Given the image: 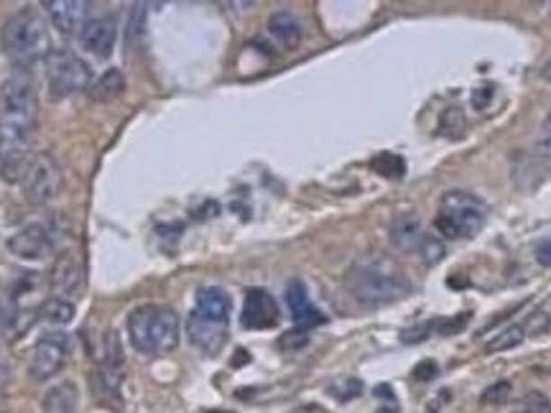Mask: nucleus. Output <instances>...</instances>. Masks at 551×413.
Masks as SVG:
<instances>
[{
    "label": "nucleus",
    "instance_id": "f257e3e1",
    "mask_svg": "<svg viewBox=\"0 0 551 413\" xmlns=\"http://www.w3.org/2000/svg\"><path fill=\"white\" fill-rule=\"evenodd\" d=\"M36 92L26 76H11L0 87V171L21 179L36 133Z\"/></svg>",
    "mask_w": 551,
    "mask_h": 413
},
{
    "label": "nucleus",
    "instance_id": "f03ea898",
    "mask_svg": "<svg viewBox=\"0 0 551 413\" xmlns=\"http://www.w3.org/2000/svg\"><path fill=\"white\" fill-rule=\"evenodd\" d=\"M230 296L220 286L197 291V304L186 319V337L202 355L214 357L228 345Z\"/></svg>",
    "mask_w": 551,
    "mask_h": 413
},
{
    "label": "nucleus",
    "instance_id": "7ed1b4c3",
    "mask_svg": "<svg viewBox=\"0 0 551 413\" xmlns=\"http://www.w3.org/2000/svg\"><path fill=\"white\" fill-rule=\"evenodd\" d=\"M345 289L350 291L357 304L375 309V306L396 304L401 299H406L411 293V283L396 265L373 260V263L352 265L345 275Z\"/></svg>",
    "mask_w": 551,
    "mask_h": 413
},
{
    "label": "nucleus",
    "instance_id": "20e7f679",
    "mask_svg": "<svg viewBox=\"0 0 551 413\" xmlns=\"http://www.w3.org/2000/svg\"><path fill=\"white\" fill-rule=\"evenodd\" d=\"M3 51L15 69L26 72L39 59H46L49 49V29L36 8H23L11 15L3 26Z\"/></svg>",
    "mask_w": 551,
    "mask_h": 413
},
{
    "label": "nucleus",
    "instance_id": "39448f33",
    "mask_svg": "<svg viewBox=\"0 0 551 413\" xmlns=\"http://www.w3.org/2000/svg\"><path fill=\"white\" fill-rule=\"evenodd\" d=\"M128 335L138 352L164 355L179 345V317L168 306H138L128 317Z\"/></svg>",
    "mask_w": 551,
    "mask_h": 413
},
{
    "label": "nucleus",
    "instance_id": "423d86ee",
    "mask_svg": "<svg viewBox=\"0 0 551 413\" xmlns=\"http://www.w3.org/2000/svg\"><path fill=\"white\" fill-rule=\"evenodd\" d=\"M488 220V204L465 189L444 192L434 225L449 240H470Z\"/></svg>",
    "mask_w": 551,
    "mask_h": 413
},
{
    "label": "nucleus",
    "instance_id": "0eeeda50",
    "mask_svg": "<svg viewBox=\"0 0 551 413\" xmlns=\"http://www.w3.org/2000/svg\"><path fill=\"white\" fill-rule=\"evenodd\" d=\"M46 82L54 100H67L90 87V67L69 49H51L44 59Z\"/></svg>",
    "mask_w": 551,
    "mask_h": 413
},
{
    "label": "nucleus",
    "instance_id": "6e6552de",
    "mask_svg": "<svg viewBox=\"0 0 551 413\" xmlns=\"http://www.w3.org/2000/svg\"><path fill=\"white\" fill-rule=\"evenodd\" d=\"M21 186H23L26 199L36 207H44L49 202H54L64 189L59 164L49 153L31 156L23 171H21Z\"/></svg>",
    "mask_w": 551,
    "mask_h": 413
},
{
    "label": "nucleus",
    "instance_id": "1a4fd4ad",
    "mask_svg": "<svg viewBox=\"0 0 551 413\" xmlns=\"http://www.w3.org/2000/svg\"><path fill=\"white\" fill-rule=\"evenodd\" d=\"M69 355V339L61 332H46L39 337V342L33 345V355H31L29 373L36 382H44L54 378L59 373Z\"/></svg>",
    "mask_w": 551,
    "mask_h": 413
},
{
    "label": "nucleus",
    "instance_id": "9d476101",
    "mask_svg": "<svg viewBox=\"0 0 551 413\" xmlns=\"http://www.w3.org/2000/svg\"><path fill=\"white\" fill-rule=\"evenodd\" d=\"M59 245L54 225H29L8 240V250L23 260H44Z\"/></svg>",
    "mask_w": 551,
    "mask_h": 413
},
{
    "label": "nucleus",
    "instance_id": "9b49d317",
    "mask_svg": "<svg viewBox=\"0 0 551 413\" xmlns=\"http://www.w3.org/2000/svg\"><path fill=\"white\" fill-rule=\"evenodd\" d=\"M281 319V311L276 299L263 289H248L245 291L243 314H240V324L245 329H271Z\"/></svg>",
    "mask_w": 551,
    "mask_h": 413
},
{
    "label": "nucleus",
    "instance_id": "f8f14e48",
    "mask_svg": "<svg viewBox=\"0 0 551 413\" xmlns=\"http://www.w3.org/2000/svg\"><path fill=\"white\" fill-rule=\"evenodd\" d=\"M46 13L51 15L54 26L67 36H82L85 26L90 23L92 3L87 0H46Z\"/></svg>",
    "mask_w": 551,
    "mask_h": 413
},
{
    "label": "nucleus",
    "instance_id": "ddd939ff",
    "mask_svg": "<svg viewBox=\"0 0 551 413\" xmlns=\"http://www.w3.org/2000/svg\"><path fill=\"white\" fill-rule=\"evenodd\" d=\"M115 36H118V26L110 15H103V18H92L90 23L85 26L79 41H82V49L97 57V59H107L115 49Z\"/></svg>",
    "mask_w": 551,
    "mask_h": 413
},
{
    "label": "nucleus",
    "instance_id": "4468645a",
    "mask_svg": "<svg viewBox=\"0 0 551 413\" xmlns=\"http://www.w3.org/2000/svg\"><path fill=\"white\" fill-rule=\"evenodd\" d=\"M286 306H289L291 311V319H294V324L299 327V329H312V327H320V324H324L327 321V317L321 314L317 306L309 301V293H306V286L302 283V281H291L289 286H286Z\"/></svg>",
    "mask_w": 551,
    "mask_h": 413
},
{
    "label": "nucleus",
    "instance_id": "2eb2a0df",
    "mask_svg": "<svg viewBox=\"0 0 551 413\" xmlns=\"http://www.w3.org/2000/svg\"><path fill=\"white\" fill-rule=\"evenodd\" d=\"M391 240H393L398 250L419 253L424 240H427V232H424L421 220L411 212L398 214L396 220H393V225H391Z\"/></svg>",
    "mask_w": 551,
    "mask_h": 413
},
{
    "label": "nucleus",
    "instance_id": "dca6fc26",
    "mask_svg": "<svg viewBox=\"0 0 551 413\" xmlns=\"http://www.w3.org/2000/svg\"><path fill=\"white\" fill-rule=\"evenodd\" d=\"M268 33L284 49H294V46H299V41H302L304 29H302V21L296 15L289 13V11H278V13L268 18Z\"/></svg>",
    "mask_w": 551,
    "mask_h": 413
},
{
    "label": "nucleus",
    "instance_id": "f3484780",
    "mask_svg": "<svg viewBox=\"0 0 551 413\" xmlns=\"http://www.w3.org/2000/svg\"><path fill=\"white\" fill-rule=\"evenodd\" d=\"M85 286V271L82 263L77 258H64L54 271V289L57 293H69V296H79V291Z\"/></svg>",
    "mask_w": 551,
    "mask_h": 413
},
{
    "label": "nucleus",
    "instance_id": "a211bd4d",
    "mask_svg": "<svg viewBox=\"0 0 551 413\" xmlns=\"http://www.w3.org/2000/svg\"><path fill=\"white\" fill-rule=\"evenodd\" d=\"M122 90H125V75L121 69H107L90 87V100L92 103H113L121 97Z\"/></svg>",
    "mask_w": 551,
    "mask_h": 413
},
{
    "label": "nucleus",
    "instance_id": "6ab92c4d",
    "mask_svg": "<svg viewBox=\"0 0 551 413\" xmlns=\"http://www.w3.org/2000/svg\"><path fill=\"white\" fill-rule=\"evenodd\" d=\"M79 403V393L72 382H59L44 396V413H75Z\"/></svg>",
    "mask_w": 551,
    "mask_h": 413
},
{
    "label": "nucleus",
    "instance_id": "aec40b11",
    "mask_svg": "<svg viewBox=\"0 0 551 413\" xmlns=\"http://www.w3.org/2000/svg\"><path fill=\"white\" fill-rule=\"evenodd\" d=\"M41 319L51 321V324H69L75 317V306L69 301H64L61 296H51L41 309H39Z\"/></svg>",
    "mask_w": 551,
    "mask_h": 413
},
{
    "label": "nucleus",
    "instance_id": "412c9836",
    "mask_svg": "<svg viewBox=\"0 0 551 413\" xmlns=\"http://www.w3.org/2000/svg\"><path fill=\"white\" fill-rule=\"evenodd\" d=\"M370 166H373V171H378L381 176H385V179H401L403 174H406V161L401 158V156H396V153H381V156H375L373 161H370Z\"/></svg>",
    "mask_w": 551,
    "mask_h": 413
},
{
    "label": "nucleus",
    "instance_id": "4be33fe9",
    "mask_svg": "<svg viewBox=\"0 0 551 413\" xmlns=\"http://www.w3.org/2000/svg\"><path fill=\"white\" fill-rule=\"evenodd\" d=\"M523 337H526L523 327L520 324H510V327H505L503 332H498V335L490 339L488 345H485V352L513 350V347H519L520 342H523Z\"/></svg>",
    "mask_w": 551,
    "mask_h": 413
},
{
    "label": "nucleus",
    "instance_id": "5701e85b",
    "mask_svg": "<svg viewBox=\"0 0 551 413\" xmlns=\"http://www.w3.org/2000/svg\"><path fill=\"white\" fill-rule=\"evenodd\" d=\"M327 393L335 396L339 403H348V400H355L357 396H363V381L360 378H350V375L337 378V381L327 385Z\"/></svg>",
    "mask_w": 551,
    "mask_h": 413
},
{
    "label": "nucleus",
    "instance_id": "b1692460",
    "mask_svg": "<svg viewBox=\"0 0 551 413\" xmlns=\"http://www.w3.org/2000/svg\"><path fill=\"white\" fill-rule=\"evenodd\" d=\"M439 130H442L444 136H449V138L465 136V115H462V110H459V107H449V110H444L442 122H439Z\"/></svg>",
    "mask_w": 551,
    "mask_h": 413
},
{
    "label": "nucleus",
    "instance_id": "393cba45",
    "mask_svg": "<svg viewBox=\"0 0 551 413\" xmlns=\"http://www.w3.org/2000/svg\"><path fill=\"white\" fill-rule=\"evenodd\" d=\"M439 327H442V319H434V321H424V324H419V327H411V329H406L403 335H401V339L406 342V345H419V342H424L429 335H439Z\"/></svg>",
    "mask_w": 551,
    "mask_h": 413
},
{
    "label": "nucleus",
    "instance_id": "a878e982",
    "mask_svg": "<svg viewBox=\"0 0 551 413\" xmlns=\"http://www.w3.org/2000/svg\"><path fill=\"white\" fill-rule=\"evenodd\" d=\"M513 396V385L508 381H498L492 382L490 388H485L483 391V403H492V406H498V403H505L508 398Z\"/></svg>",
    "mask_w": 551,
    "mask_h": 413
},
{
    "label": "nucleus",
    "instance_id": "bb28decb",
    "mask_svg": "<svg viewBox=\"0 0 551 413\" xmlns=\"http://www.w3.org/2000/svg\"><path fill=\"white\" fill-rule=\"evenodd\" d=\"M306 345H309V332H306V329H291L286 335L278 337V350L284 352L302 350Z\"/></svg>",
    "mask_w": 551,
    "mask_h": 413
},
{
    "label": "nucleus",
    "instance_id": "cd10ccee",
    "mask_svg": "<svg viewBox=\"0 0 551 413\" xmlns=\"http://www.w3.org/2000/svg\"><path fill=\"white\" fill-rule=\"evenodd\" d=\"M516 413H551V403L541 393H528V396L520 400Z\"/></svg>",
    "mask_w": 551,
    "mask_h": 413
},
{
    "label": "nucleus",
    "instance_id": "c85d7f7f",
    "mask_svg": "<svg viewBox=\"0 0 551 413\" xmlns=\"http://www.w3.org/2000/svg\"><path fill=\"white\" fill-rule=\"evenodd\" d=\"M421 258H424V263H429V265H437L439 260L444 258V245L437 240V238H429L424 240V245H421Z\"/></svg>",
    "mask_w": 551,
    "mask_h": 413
},
{
    "label": "nucleus",
    "instance_id": "c756f323",
    "mask_svg": "<svg viewBox=\"0 0 551 413\" xmlns=\"http://www.w3.org/2000/svg\"><path fill=\"white\" fill-rule=\"evenodd\" d=\"M437 373H439V367H437V363L434 360H421L419 365L413 367V381H419V382H429V381H434L437 378Z\"/></svg>",
    "mask_w": 551,
    "mask_h": 413
},
{
    "label": "nucleus",
    "instance_id": "7c9ffc66",
    "mask_svg": "<svg viewBox=\"0 0 551 413\" xmlns=\"http://www.w3.org/2000/svg\"><path fill=\"white\" fill-rule=\"evenodd\" d=\"M492 92H495V87H492V85H483V87L473 90V107H474V110H485L490 100H492Z\"/></svg>",
    "mask_w": 551,
    "mask_h": 413
},
{
    "label": "nucleus",
    "instance_id": "2f4dec72",
    "mask_svg": "<svg viewBox=\"0 0 551 413\" xmlns=\"http://www.w3.org/2000/svg\"><path fill=\"white\" fill-rule=\"evenodd\" d=\"M536 260L544 265V268H551V240H544L536 247Z\"/></svg>",
    "mask_w": 551,
    "mask_h": 413
},
{
    "label": "nucleus",
    "instance_id": "473e14b6",
    "mask_svg": "<svg viewBox=\"0 0 551 413\" xmlns=\"http://www.w3.org/2000/svg\"><path fill=\"white\" fill-rule=\"evenodd\" d=\"M541 148H544V153L551 158V112L546 122H544V128H541Z\"/></svg>",
    "mask_w": 551,
    "mask_h": 413
},
{
    "label": "nucleus",
    "instance_id": "72a5a7b5",
    "mask_svg": "<svg viewBox=\"0 0 551 413\" xmlns=\"http://www.w3.org/2000/svg\"><path fill=\"white\" fill-rule=\"evenodd\" d=\"M375 396L385 398V400H396V398H393V388H388V385H378V388H375Z\"/></svg>",
    "mask_w": 551,
    "mask_h": 413
},
{
    "label": "nucleus",
    "instance_id": "f704fd0d",
    "mask_svg": "<svg viewBox=\"0 0 551 413\" xmlns=\"http://www.w3.org/2000/svg\"><path fill=\"white\" fill-rule=\"evenodd\" d=\"M235 355H238V357L232 360V367H240V365H245V363H250V357H248V352L245 350H238Z\"/></svg>",
    "mask_w": 551,
    "mask_h": 413
},
{
    "label": "nucleus",
    "instance_id": "c9c22d12",
    "mask_svg": "<svg viewBox=\"0 0 551 413\" xmlns=\"http://www.w3.org/2000/svg\"><path fill=\"white\" fill-rule=\"evenodd\" d=\"M5 381H8V370H5V363L0 360V398H3V391H5Z\"/></svg>",
    "mask_w": 551,
    "mask_h": 413
},
{
    "label": "nucleus",
    "instance_id": "e433bc0d",
    "mask_svg": "<svg viewBox=\"0 0 551 413\" xmlns=\"http://www.w3.org/2000/svg\"><path fill=\"white\" fill-rule=\"evenodd\" d=\"M544 76H546V79L551 82V59L546 61V67H544Z\"/></svg>",
    "mask_w": 551,
    "mask_h": 413
},
{
    "label": "nucleus",
    "instance_id": "4c0bfd02",
    "mask_svg": "<svg viewBox=\"0 0 551 413\" xmlns=\"http://www.w3.org/2000/svg\"><path fill=\"white\" fill-rule=\"evenodd\" d=\"M378 413H391V411H378Z\"/></svg>",
    "mask_w": 551,
    "mask_h": 413
},
{
    "label": "nucleus",
    "instance_id": "58836bf2",
    "mask_svg": "<svg viewBox=\"0 0 551 413\" xmlns=\"http://www.w3.org/2000/svg\"><path fill=\"white\" fill-rule=\"evenodd\" d=\"M210 413H217V411H210ZM230 413V411H228Z\"/></svg>",
    "mask_w": 551,
    "mask_h": 413
}]
</instances>
